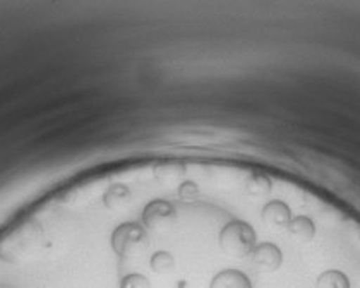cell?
<instances>
[{"label": "cell", "instance_id": "obj_11", "mask_svg": "<svg viewBox=\"0 0 360 288\" xmlns=\"http://www.w3.org/2000/svg\"><path fill=\"white\" fill-rule=\"evenodd\" d=\"M271 190V181L264 174H250L245 181V192L250 196H266Z\"/></svg>", "mask_w": 360, "mask_h": 288}, {"label": "cell", "instance_id": "obj_10", "mask_svg": "<svg viewBox=\"0 0 360 288\" xmlns=\"http://www.w3.org/2000/svg\"><path fill=\"white\" fill-rule=\"evenodd\" d=\"M316 288H350V282H348L347 275L342 273V271L330 270L318 276Z\"/></svg>", "mask_w": 360, "mask_h": 288}, {"label": "cell", "instance_id": "obj_14", "mask_svg": "<svg viewBox=\"0 0 360 288\" xmlns=\"http://www.w3.org/2000/svg\"><path fill=\"white\" fill-rule=\"evenodd\" d=\"M198 194H199V189L193 181L184 182V184L180 185V189H179V196L182 197V199H186V201L195 199V197H198Z\"/></svg>", "mask_w": 360, "mask_h": 288}, {"label": "cell", "instance_id": "obj_3", "mask_svg": "<svg viewBox=\"0 0 360 288\" xmlns=\"http://www.w3.org/2000/svg\"><path fill=\"white\" fill-rule=\"evenodd\" d=\"M256 230L244 220H232L225 225L218 235L221 251L230 258H245L256 247Z\"/></svg>", "mask_w": 360, "mask_h": 288}, {"label": "cell", "instance_id": "obj_6", "mask_svg": "<svg viewBox=\"0 0 360 288\" xmlns=\"http://www.w3.org/2000/svg\"><path fill=\"white\" fill-rule=\"evenodd\" d=\"M210 288H252V283L244 271L223 270L213 276Z\"/></svg>", "mask_w": 360, "mask_h": 288}, {"label": "cell", "instance_id": "obj_7", "mask_svg": "<svg viewBox=\"0 0 360 288\" xmlns=\"http://www.w3.org/2000/svg\"><path fill=\"white\" fill-rule=\"evenodd\" d=\"M263 220L273 227H287L292 220V209L283 201H269L263 208Z\"/></svg>", "mask_w": 360, "mask_h": 288}, {"label": "cell", "instance_id": "obj_9", "mask_svg": "<svg viewBox=\"0 0 360 288\" xmlns=\"http://www.w3.org/2000/svg\"><path fill=\"white\" fill-rule=\"evenodd\" d=\"M285 228H287L292 235H295L297 239L302 240V242H311L316 235L314 221H312L309 216H304V215L293 216L290 223H288Z\"/></svg>", "mask_w": 360, "mask_h": 288}, {"label": "cell", "instance_id": "obj_12", "mask_svg": "<svg viewBox=\"0 0 360 288\" xmlns=\"http://www.w3.org/2000/svg\"><path fill=\"white\" fill-rule=\"evenodd\" d=\"M150 266L155 273L165 275V273H170V271L175 268V259L170 252L158 251L151 256Z\"/></svg>", "mask_w": 360, "mask_h": 288}, {"label": "cell", "instance_id": "obj_13", "mask_svg": "<svg viewBox=\"0 0 360 288\" xmlns=\"http://www.w3.org/2000/svg\"><path fill=\"white\" fill-rule=\"evenodd\" d=\"M119 288H151L150 280L141 273H131L125 275L122 280H120Z\"/></svg>", "mask_w": 360, "mask_h": 288}, {"label": "cell", "instance_id": "obj_4", "mask_svg": "<svg viewBox=\"0 0 360 288\" xmlns=\"http://www.w3.org/2000/svg\"><path fill=\"white\" fill-rule=\"evenodd\" d=\"M177 221V209L170 201L153 199L143 209V227L148 230H168Z\"/></svg>", "mask_w": 360, "mask_h": 288}, {"label": "cell", "instance_id": "obj_8", "mask_svg": "<svg viewBox=\"0 0 360 288\" xmlns=\"http://www.w3.org/2000/svg\"><path fill=\"white\" fill-rule=\"evenodd\" d=\"M132 199V192L127 185L124 184H113L107 189V192L103 194V202L108 209L117 211V209H124L125 206H129V202Z\"/></svg>", "mask_w": 360, "mask_h": 288}, {"label": "cell", "instance_id": "obj_1", "mask_svg": "<svg viewBox=\"0 0 360 288\" xmlns=\"http://www.w3.org/2000/svg\"><path fill=\"white\" fill-rule=\"evenodd\" d=\"M43 244V230L37 223H22L0 239V259L4 263H22L33 258Z\"/></svg>", "mask_w": 360, "mask_h": 288}, {"label": "cell", "instance_id": "obj_5", "mask_svg": "<svg viewBox=\"0 0 360 288\" xmlns=\"http://www.w3.org/2000/svg\"><path fill=\"white\" fill-rule=\"evenodd\" d=\"M250 261L261 273H273L283 263V252L273 242L256 244V247L250 252Z\"/></svg>", "mask_w": 360, "mask_h": 288}, {"label": "cell", "instance_id": "obj_2", "mask_svg": "<svg viewBox=\"0 0 360 288\" xmlns=\"http://www.w3.org/2000/svg\"><path fill=\"white\" fill-rule=\"evenodd\" d=\"M110 244L119 258H138L150 247V235L138 221H124L112 232Z\"/></svg>", "mask_w": 360, "mask_h": 288}]
</instances>
